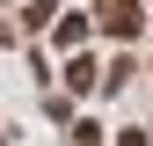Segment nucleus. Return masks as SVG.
Listing matches in <instances>:
<instances>
[{"instance_id": "nucleus-1", "label": "nucleus", "mask_w": 153, "mask_h": 146, "mask_svg": "<svg viewBox=\"0 0 153 146\" xmlns=\"http://www.w3.org/2000/svg\"><path fill=\"white\" fill-rule=\"evenodd\" d=\"M102 29L131 36V29H139V7H131V0H102Z\"/></svg>"}]
</instances>
